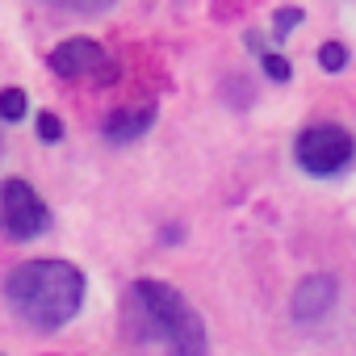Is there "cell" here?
I'll list each match as a JSON object with an SVG mask.
<instances>
[{"label":"cell","instance_id":"6da1fadb","mask_svg":"<svg viewBox=\"0 0 356 356\" xmlns=\"http://www.w3.org/2000/svg\"><path fill=\"white\" fill-rule=\"evenodd\" d=\"M5 298L22 323L38 331H55L80 314L84 273L67 260H26L5 277Z\"/></svg>","mask_w":356,"mask_h":356},{"label":"cell","instance_id":"7a4b0ae2","mask_svg":"<svg viewBox=\"0 0 356 356\" xmlns=\"http://www.w3.org/2000/svg\"><path fill=\"white\" fill-rule=\"evenodd\" d=\"M130 310L143 318L147 335L163 343L168 356H206V323L168 281H134Z\"/></svg>","mask_w":356,"mask_h":356},{"label":"cell","instance_id":"3957f363","mask_svg":"<svg viewBox=\"0 0 356 356\" xmlns=\"http://www.w3.org/2000/svg\"><path fill=\"white\" fill-rule=\"evenodd\" d=\"M293 155H298V163H302L310 176H335V172H343V168L352 163L356 138H352L343 126H331V122L306 126V130L298 134V143H293Z\"/></svg>","mask_w":356,"mask_h":356},{"label":"cell","instance_id":"277c9868","mask_svg":"<svg viewBox=\"0 0 356 356\" xmlns=\"http://www.w3.org/2000/svg\"><path fill=\"white\" fill-rule=\"evenodd\" d=\"M0 227L13 239H38L51 227V210L30 181H17L13 176V181L0 185Z\"/></svg>","mask_w":356,"mask_h":356},{"label":"cell","instance_id":"5b68a950","mask_svg":"<svg viewBox=\"0 0 356 356\" xmlns=\"http://www.w3.org/2000/svg\"><path fill=\"white\" fill-rule=\"evenodd\" d=\"M51 72L55 76H63V80H80V76H97L101 84H113L122 72H118V63L105 55V47L101 42H92V38H67V42H59L55 51H51Z\"/></svg>","mask_w":356,"mask_h":356},{"label":"cell","instance_id":"8992f818","mask_svg":"<svg viewBox=\"0 0 356 356\" xmlns=\"http://www.w3.org/2000/svg\"><path fill=\"white\" fill-rule=\"evenodd\" d=\"M331 306H335V277H331V273L306 277V281L293 289V298H289V314H293L298 323H314V318H323Z\"/></svg>","mask_w":356,"mask_h":356},{"label":"cell","instance_id":"52a82bcc","mask_svg":"<svg viewBox=\"0 0 356 356\" xmlns=\"http://www.w3.org/2000/svg\"><path fill=\"white\" fill-rule=\"evenodd\" d=\"M151 122H155V109H126V113H113L109 126H105V138H109V143H130V138L147 134Z\"/></svg>","mask_w":356,"mask_h":356},{"label":"cell","instance_id":"ba28073f","mask_svg":"<svg viewBox=\"0 0 356 356\" xmlns=\"http://www.w3.org/2000/svg\"><path fill=\"white\" fill-rule=\"evenodd\" d=\"M26 109H30V101L22 88H0V122H22Z\"/></svg>","mask_w":356,"mask_h":356},{"label":"cell","instance_id":"9c48e42d","mask_svg":"<svg viewBox=\"0 0 356 356\" xmlns=\"http://www.w3.org/2000/svg\"><path fill=\"white\" fill-rule=\"evenodd\" d=\"M343 63H348L343 42H323V47H318V67H323V72H343Z\"/></svg>","mask_w":356,"mask_h":356},{"label":"cell","instance_id":"30bf717a","mask_svg":"<svg viewBox=\"0 0 356 356\" xmlns=\"http://www.w3.org/2000/svg\"><path fill=\"white\" fill-rule=\"evenodd\" d=\"M51 5L72 9V13H105V9H113V5H118V0H51Z\"/></svg>","mask_w":356,"mask_h":356},{"label":"cell","instance_id":"8fae6325","mask_svg":"<svg viewBox=\"0 0 356 356\" xmlns=\"http://www.w3.org/2000/svg\"><path fill=\"white\" fill-rule=\"evenodd\" d=\"M260 63H264V72H268V80H289V76H293V67H289V59H281L277 51H264V55H260Z\"/></svg>","mask_w":356,"mask_h":356},{"label":"cell","instance_id":"7c38bea8","mask_svg":"<svg viewBox=\"0 0 356 356\" xmlns=\"http://www.w3.org/2000/svg\"><path fill=\"white\" fill-rule=\"evenodd\" d=\"M298 26H302V9H298V5L277 9V26H273V30H277V38H285V34H289V30H298Z\"/></svg>","mask_w":356,"mask_h":356},{"label":"cell","instance_id":"4fadbf2b","mask_svg":"<svg viewBox=\"0 0 356 356\" xmlns=\"http://www.w3.org/2000/svg\"><path fill=\"white\" fill-rule=\"evenodd\" d=\"M38 138L42 143H59L63 138V122L55 113H38Z\"/></svg>","mask_w":356,"mask_h":356}]
</instances>
